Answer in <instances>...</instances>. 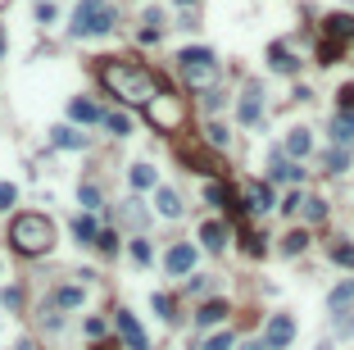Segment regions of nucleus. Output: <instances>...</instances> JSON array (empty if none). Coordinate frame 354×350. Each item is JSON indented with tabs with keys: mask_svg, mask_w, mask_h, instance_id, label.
Returning <instances> with one entry per match:
<instances>
[{
	"mask_svg": "<svg viewBox=\"0 0 354 350\" xmlns=\"http://www.w3.org/2000/svg\"><path fill=\"white\" fill-rule=\"evenodd\" d=\"M100 82H105L118 100H128V105H155V100L164 96L159 77H155L150 68H141V64H105L100 68Z\"/></svg>",
	"mask_w": 354,
	"mask_h": 350,
	"instance_id": "nucleus-1",
	"label": "nucleus"
},
{
	"mask_svg": "<svg viewBox=\"0 0 354 350\" xmlns=\"http://www.w3.org/2000/svg\"><path fill=\"white\" fill-rule=\"evenodd\" d=\"M10 241L19 255H46L55 246V228L46 214H19V219L10 223Z\"/></svg>",
	"mask_w": 354,
	"mask_h": 350,
	"instance_id": "nucleus-2",
	"label": "nucleus"
},
{
	"mask_svg": "<svg viewBox=\"0 0 354 350\" xmlns=\"http://www.w3.org/2000/svg\"><path fill=\"white\" fill-rule=\"evenodd\" d=\"M114 28V5L109 0H82L73 10V37H105Z\"/></svg>",
	"mask_w": 354,
	"mask_h": 350,
	"instance_id": "nucleus-3",
	"label": "nucleus"
},
{
	"mask_svg": "<svg viewBox=\"0 0 354 350\" xmlns=\"http://www.w3.org/2000/svg\"><path fill=\"white\" fill-rule=\"evenodd\" d=\"M177 59H182V73H186V82H191V87H209V82L218 77L214 50H204V46H186Z\"/></svg>",
	"mask_w": 354,
	"mask_h": 350,
	"instance_id": "nucleus-4",
	"label": "nucleus"
},
{
	"mask_svg": "<svg viewBox=\"0 0 354 350\" xmlns=\"http://www.w3.org/2000/svg\"><path fill=\"white\" fill-rule=\"evenodd\" d=\"M182 114L186 110H182V100H177V96H159L155 105H146V119H150L159 132H173L177 123H182Z\"/></svg>",
	"mask_w": 354,
	"mask_h": 350,
	"instance_id": "nucleus-5",
	"label": "nucleus"
},
{
	"mask_svg": "<svg viewBox=\"0 0 354 350\" xmlns=\"http://www.w3.org/2000/svg\"><path fill=\"white\" fill-rule=\"evenodd\" d=\"M264 341H268L273 350H286L291 341H295V318L291 314H273L268 328H264Z\"/></svg>",
	"mask_w": 354,
	"mask_h": 350,
	"instance_id": "nucleus-6",
	"label": "nucleus"
},
{
	"mask_svg": "<svg viewBox=\"0 0 354 350\" xmlns=\"http://www.w3.org/2000/svg\"><path fill=\"white\" fill-rule=\"evenodd\" d=\"M241 200H246V209H255V214H268V209L277 205L268 182H246V186H241Z\"/></svg>",
	"mask_w": 354,
	"mask_h": 350,
	"instance_id": "nucleus-7",
	"label": "nucleus"
},
{
	"mask_svg": "<svg viewBox=\"0 0 354 350\" xmlns=\"http://www.w3.org/2000/svg\"><path fill=\"white\" fill-rule=\"evenodd\" d=\"M164 264H168V273H173V278H186V273L195 269V246L177 241V246L168 251V260H164Z\"/></svg>",
	"mask_w": 354,
	"mask_h": 350,
	"instance_id": "nucleus-8",
	"label": "nucleus"
},
{
	"mask_svg": "<svg viewBox=\"0 0 354 350\" xmlns=\"http://www.w3.org/2000/svg\"><path fill=\"white\" fill-rule=\"evenodd\" d=\"M118 332H123V341H128V350H150V341H146V332H141V323L128 314V309H118Z\"/></svg>",
	"mask_w": 354,
	"mask_h": 350,
	"instance_id": "nucleus-9",
	"label": "nucleus"
},
{
	"mask_svg": "<svg viewBox=\"0 0 354 350\" xmlns=\"http://www.w3.org/2000/svg\"><path fill=\"white\" fill-rule=\"evenodd\" d=\"M322 32L332 41H354V14H327L322 19Z\"/></svg>",
	"mask_w": 354,
	"mask_h": 350,
	"instance_id": "nucleus-10",
	"label": "nucleus"
},
{
	"mask_svg": "<svg viewBox=\"0 0 354 350\" xmlns=\"http://www.w3.org/2000/svg\"><path fill=\"white\" fill-rule=\"evenodd\" d=\"M268 64H273V73H286V77L300 73V59L291 55L286 46H273V50H268Z\"/></svg>",
	"mask_w": 354,
	"mask_h": 350,
	"instance_id": "nucleus-11",
	"label": "nucleus"
},
{
	"mask_svg": "<svg viewBox=\"0 0 354 350\" xmlns=\"http://www.w3.org/2000/svg\"><path fill=\"white\" fill-rule=\"evenodd\" d=\"M309 150H313L309 128H291V132H286V155H291V159H304Z\"/></svg>",
	"mask_w": 354,
	"mask_h": 350,
	"instance_id": "nucleus-12",
	"label": "nucleus"
},
{
	"mask_svg": "<svg viewBox=\"0 0 354 350\" xmlns=\"http://www.w3.org/2000/svg\"><path fill=\"white\" fill-rule=\"evenodd\" d=\"M241 123H259V114H264V96H259V87H250L246 96H241Z\"/></svg>",
	"mask_w": 354,
	"mask_h": 350,
	"instance_id": "nucleus-13",
	"label": "nucleus"
},
{
	"mask_svg": "<svg viewBox=\"0 0 354 350\" xmlns=\"http://www.w3.org/2000/svg\"><path fill=\"white\" fill-rule=\"evenodd\" d=\"M332 142L345 146V150L354 146V114H336V119H332Z\"/></svg>",
	"mask_w": 354,
	"mask_h": 350,
	"instance_id": "nucleus-14",
	"label": "nucleus"
},
{
	"mask_svg": "<svg viewBox=\"0 0 354 350\" xmlns=\"http://www.w3.org/2000/svg\"><path fill=\"white\" fill-rule=\"evenodd\" d=\"M304 168L295 164V159H282V155H273V182H300Z\"/></svg>",
	"mask_w": 354,
	"mask_h": 350,
	"instance_id": "nucleus-15",
	"label": "nucleus"
},
{
	"mask_svg": "<svg viewBox=\"0 0 354 350\" xmlns=\"http://www.w3.org/2000/svg\"><path fill=\"white\" fill-rule=\"evenodd\" d=\"M200 241H204V246H209V251H223V246H227V223L209 219V223H204V228H200Z\"/></svg>",
	"mask_w": 354,
	"mask_h": 350,
	"instance_id": "nucleus-16",
	"label": "nucleus"
},
{
	"mask_svg": "<svg viewBox=\"0 0 354 350\" xmlns=\"http://www.w3.org/2000/svg\"><path fill=\"white\" fill-rule=\"evenodd\" d=\"M223 318H227V300H209V305H200L195 323H200V328H209V323H223Z\"/></svg>",
	"mask_w": 354,
	"mask_h": 350,
	"instance_id": "nucleus-17",
	"label": "nucleus"
},
{
	"mask_svg": "<svg viewBox=\"0 0 354 350\" xmlns=\"http://www.w3.org/2000/svg\"><path fill=\"white\" fill-rule=\"evenodd\" d=\"M155 200H159V214H164V219H177V214H182V200H177V191H168V186H159V191H155Z\"/></svg>",
	"mask_w": 354,
	"mask_h": 350,
	"instance_id": "nucleus-18",
	"label": "nucleus"
},
{
	"mask_svg": "<svg viewBox=\"0 0 354 350\" xmlns=\"http://www.w3.org/2000/svg\"><path fill=\"white\" fill-rule=\"evenodd\" d=\"M322 168H327V173H345V168H350V150H345V146H332V150L322 155Z\"/></svg>",
	"mask_w": 354,
	"mask_h": 350,
	"instance_id": "nucleus-19",
	"label": "nucleus"
},
{
	"mask_svg": "<svg viewBox=\"0 0 354 350\" xmlns=\"http://www.w3.org/2000/svg\"><path fill=\"white\" fill-rule=\"evenodd\" d=\"M204 196H209V205H218V209H241L232 200V191H227L223 182H209V191H204Z\"/></svg>",
	"mask_w": 354,
	"mask_h": 350,
	"instance_id": "nucleus-20",
	"label": "nucleus"
},
{
	"mask_svg": "<svg viewBox=\"0 0 354 350\" xmlns=\"http://www.w3.org/2000/svg\"><path fill=\"white\" fill-rule=\"evenodd\" d=\"M350 300H354V278H345V282H341V286H336V291H332V295H327V305H332V309H336V314H341V309H345V305H350Z\"/></svg>",
	"mask_w": 354,
	"mask_h": 350,
	"instance_id": "nucleus-21",
	"label": "nucleus"
},
{
	"mask_svg": "<svg viewBox=\"0 0 354 350\" xmlns=\"http://www.w3.org/2000/svg\"><path fill=\"white\" fill-rule=\"evenodd\" d=\"M73 237H77V241H100L96 219H91V214H77V219H73Z\"/></svg>",
	"mask_w": 354,
	"mask_h": 350,
	"instance_id": "nucleus-22",
	"label": "nucleus"
},
{
	"mask_svg": "<svg viewBox=\"0 0 354 350\" xmlns=\"http://www.w3.org/2000/svg\"><path fill=\"white\" fill-rule=\"evenodd\" d=\"M304 246H309V232H304V228H295V232L282 237V255H300Z\"/></svg>",
	"mask_w": 354,
	"mask_h": 350,
	"instance_id": "nucleus-23",
	"label": "nucleus"
},
{
	"mask_svg": "<svg viewBox=\"0 0 354 350\" xmlns=\"http://www.w3.org/2000/svg\"><path fill=\"white\" fill-rule=\"evenodd\" d=\"M68 114H73L77 123H96V119H100V110H96V105H91V100H82V96H77L73 105H68Z\"/></svg>",
	"mask_w": 354,
	"mask_h": 350,
	"instance_id": "nucleus-24",
	"label": "nucleus"
},
{
	"mask_svg": "<svg viewBox=\"0 0 354 350\" xmlns=\"http://www.w3.org/2000/svg\"><path fill=\"white\" fill-rule=\"evenodd\" d=\"M50 142L64 146V150H77V146H82V132H73V128H50Z\"/></svg>",
	"mask_w": 354,
	"mask_h": 350,
	"instance_id": "nucleus-25",
	"label": "nucleus"
},
{
	"mask_svg": "<svg viewBox=\"0 0 354 350\" xmlns=\"http://www.w3.org/2000/svg\"><path fill=\"white\" fill-rule=\"evenodd\" d=\"M332 264H341V269L354 273V246H350V241H336V246H332Z\"/></svg>",
	"mask_w": 354,
	"mask_h": 350,
	"instance_id": "nucleus-26",
	"label": "nucleus"
},
{
	"mask_svg": "<svg viewBox=\"0 0 354 350\" xmlns=\"http://www.w3.org/2000/svg\"><path fill=\"white\" fill-rule=\"evenodd\" d=\"M341 46H345V41H332V37H322V46H318V64H336V59H341Z\"/></svg>",
	"mask_w": 354,
	"mask_h": 350,
	"instance_id": "nucleus-27",
	"label": "nucleus"
},
{
	"mask_svg": "<svg viewBox=\"0 0 354 350\" xmlns=\"http://www.w3.org/2000/svg\"><path fill=\"white\" fill-rule=\"evenodd\" d=\"M304 219H309V223H322V219H327V200H322V196H309V200H304Z\"/></svg>",
	"mask_w": 354,
	"mask_h": 350,
	"instance_id": "nucleus-28",
	"label": "nucleus"
},
{
	"mask_svg": "<svg viewBox=\"0 0 354 350\" xmlns=\"http://www.w3.org/2000/svg\"><path fill=\"white\" fill-rule=\"evenodd\" d=\"M132 186H137V191H150V186H155V168L137 164V168H132Z\"/></svg>",
	"mask_w": 354,
	"mask_h": 350,
	"instance_id": "nucleus-29",
	"label": "nucleus"
},
{
	"mask_svg": "<svg viewBox=\"0 0 354 350\" xmlns=\"http://www.w3.org/2000/svg\"><path fill=\"white\" fill-rule=\"evenodd\" d=\"M55 305H64V309L82 305V286H59V291H55Z\"/></svg>",
	"mask_w": 354,
	"mask_h": 350,
	"instance_id": "nucleus-30",
	"label": "nucleus"
},
{
	"mask_svg": "<svg viewBox=\"0 0 354 350\" xmlns=\"http://www.w3.org/2000/svg\"><path fill=\"white\" fill-rule=\"evenodd\" d=\"M105 128L114 132V137H128V132H132V119H128V114H105Z\"/></svg>",
	"mask_w": 354,
	"mask_h": 350,
	"instance_id": "nucleus-31",
	"label": "nucleus"
},
{
	"mask_svg": "<svg viewBox=\"0 0 354 350\" xmlns=\"http://www.w3.org/2000/svg\"><path fill=\"white\" fill-rule=\"evenodd\" d=\"M236 346V337H232V332H218V337H209V341H204V350H232Z\"/></svg>",
	"mask_w": 354,
	"mask_h": 350,
	"instance_id": "nucleus-32",
	"label": "nucleus"
},
{
	"mask_svg": "<svg viewBox=\"0 0 354 350\" xmlns=\"http://www.w3.org/2000/svg\"><path fill=\"white\" fill-rule=\"evenodd\" d=\"M336 96H341V114H354V82H345Z\"/></svg>",
	"mask_w": 354,
	"mask_h": 350,
	"instance_id": "nucleus-33",
	"label": "nucleus"
},
{
	"mask_svg": "<svg viewBox=\"0 0 354 350\" xmlns=\"http://www.w3.org/2000/svg\"><path fill=\"white\" fill-rule=\"evenodd\" d=\"M204 137H209V146H227V128H223V123H209Z\"/></svg>",
	"mask_w": 354,
	"mask_h": 350,
	"instance_id": "nucleus-34",
	"label": "nucleus"
},
{
	"mask_svg": "<svg viewBox=\"0 0 354 350\" xmlns=\"http://www.w3.org/2000/svg\"><path fill=\"white\" fill-rule=\"evenodd\" d=\"M132 260H137V264H150V246H146V241H132Z\"/></svg>",
	"mask_w": 354,
	"mask_h": 350,
	"instance_id": "nucleus-35",
	"label": "nucleus"
},
{
	"mask_svg": "<svg viewBox=\"0 0 354 350\" xmlns=\"http://www.w3.org/2000/svg\"><path fill=\"white\" fill-rule=\"evenodd\" d=\"M14 200H19V191H14V186H10V182H0V209H10V205H14Z\"/></svg>",
	"mask_w": 354,
	"mask_h": 350,
	"instance_id": "nucleus-36",
	"label": "nucleus"
},
{
	"mask_svg": "<svg viewBox=\"0 0 354 350\" xmlns=\"http://www.w3.org/2000/svg\"><path fill=\"white\" fill-rule=\"evenodd\" d=\"M82 205H86V209H96V205H100V191H96V186H91V182L82 186Z\"/></svg>",
	"mask_w": 354,
	"mask_h": 350,
	"instance_id": "nucleus-37",
	"label": "nucleus"
},
{
	"mask_svg": "<svg viewBox=\"0 0 354 350\" xmlns=\"http://www.w3.org/2000/svg\"><path fill=\"white\" fill-rule=\"evenodd\" d=\"M300 205H304V196H300V191H291V196L282 200V209H286V214H295V209H300Z\"/></svg>",
	"mask_w": 354,
	"mask_h": 350,
	"instance_id": "nucleus-38",
	"label": "nucleus"
},
{
	"mask_svg": "<svg viewBox=\"0 0 354 350\" xmlns=\"http://www.w3.org/2000/svg\"><path fill=\"white\" fill-rule=\"evenodd\" d=\"M155 309H159V314H164V318H173V300H168V295H164V291H159V295H155Z\"/></svg>",
	"mask_w": 354,
	"mask_h": 350,
	"instance_id": "nucleus-39",
	"label": "nucleus"
},
{
	"mask_svg": "<svg viewBox=\"0 0 354 350\" xmlns=\"http://www.w3.org/2000/svg\"><path fill=\"white\" fill-rule=\"evenodd\" d=\"M96 246H100V251L109 255V251H114V246H118V237H114V232H100V241H96Z\"/></svg>",
	"mask_w": 354,
	"mask_h": 350,
	"instance_id": "nucleus-40",
	"label": "nucleus"
},
{
	"mask_svg": "<svg viewBox=\"0 0 354 350\" xmlns=\"http://www.w3.org/2000/svg\"><path fill=\"white\" fill-rule=\"evenodd\" d=\"M241 350H273V346H268V341H246Z\"/></svg>",
	"mask_w": 354,
	"mask_h": 350,
	"instance_id": "nucleus-41",
	"label": "nucleus"
},
{
	"mask_svg": "<svg viewBox=\"0 0 354 350\" xmlns=\"http://www.w3.org/2000/svg\"><path fill=\"white\" fill-rule=\"evenodd\" d=\"M14 350H37V346H28V341H23V346H14Z\"/></svg>",
	"mask_w": 354,
	"mask_h": 350,
	"instance_id": "nucleus-42",
	"label": "nucleus"
},
{
	"mask_svg": "<svg viewBox=\"0 0 354 350\" xmlns=\"http://www.w3.org/2000/svg\"><path fill=\"white\" fill-rule=\"evenodd\" d=\"M0 55H5V32H0Z\"/></svg>",
	"mask_w": 354,
	"mask_h": 350,
	"instance_id": "nucleus-43",
	"label": "nucleus"
},
{
	"mask_svg": "<svg viewBox=\"0 0 354 350\" xmlns=\"http://www.w3.org/2000/svg\"><path fill=\"white\" fill-rule=\"evenodd\" d=\"M177 5H195V0H177Z\"/></svg>",
	"mask_w": 354,
	"mask_h": 350,
	"instance_id": "nucleus-44",
	"label": "nucleus"
}]
</instances>
